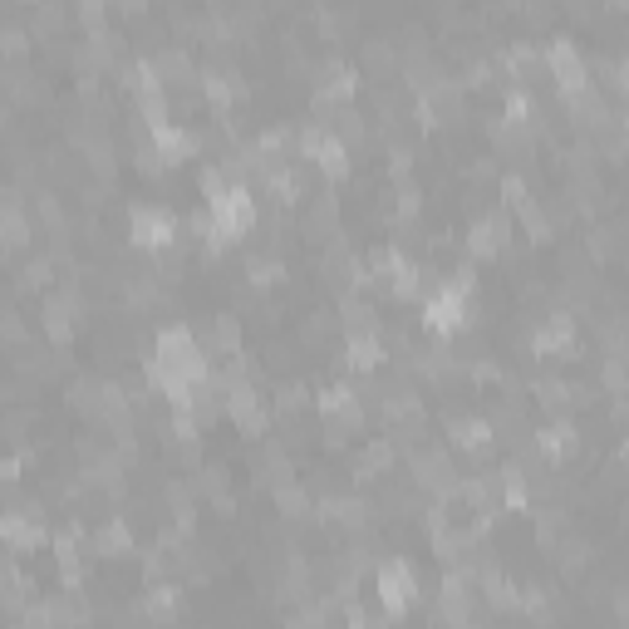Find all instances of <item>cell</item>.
<instances>
[{
	"label": "cell",
	"mask_w": 629,
	"mask_h": 629,
	"mask_svg": "<svg viewBox=\"0 0 629 629\" xmlns=\"http://www.w3.org/2000/svg\"><path fill=\"white\" fill-rule=\"evenodd\" d=\"M104 15H109V0H79V20L89 25V35L104 30Z\"/></svg>",
	"instance_id": "cell-29"
},
{
	"label": "cell",
	"mask_w": 629,
	"mask_h": 629,
	"mask_svg": "<svg viewBox=\"0 0 629 629\" xmlns=\"http://www.w3.org/2000/svg\"><path fill=\"white\" fill-rule=\"evenodd\" d=\"M20 477V462L10 458V462H0V482H15Z\"/></svg>",
	"instance_id": "cell-32"
},
{
	"label": "cell",
	"mask_w": 629,
	"mask_h": 629,
	"mask_svg": "<svg viewBox=\"0 0 629 629\" xmlns=\"http://www.w3.org/2000/svg\"><path fill=\"white\" fill-rule=\"evenodd\" d=\"M310 163H315V168L325 172L330 182H344V177L354 172V163H349V148H344V143H340V138H335V133H330V138L320 143V153H315Z\"/></svg>",
	"instance_id": "cell-16"
},
{
	"label": "cell",
	"mask_w": 629,
	"mask_h": 629,
	"mask_svg": "<svg viewBox=\"0 0 629 629\" xmlns=\"http://www.w3.org/2000/svg\"><path fill=\"white\" fill-rule=\"evenodd\" d=\"M207 212H212V251H222L227 241H241L246 231L256 227V197L246 192V187H227L222 197H212L207 202Z\"/></svg>",
	"instance_id": "cell-1"
},
{
	"label": "cell",
	"mask_w": 629,
	"mask_h": 629,
	"mask_svg": "<svg viewBox=\"0 0 629 629\" xmlns=\"http://www.w3.org/2000/svg\"><path fill=\"white\" fill-rule=\"evenodd\" d=\"M10 114H15V104H10V99H0V128H10Z\"/></svg>",
	"instance_id": "cell-33"
},
{
	"label": "cell",
	"mask_w": 629,
	"mask_h": 629,
	"mask_svg": "<svg viewBox=\"0 0 629 629\" xmlns=\"http://www.w3.org/2000/svg\"><path fill=\"white\" fill-rule=\"evenodd\" d=\"M143 620H172L177 615V590L172 585H153L148 595H143V610H138Z\"/></svg>",
	"instance_id": "cell-22"
},
{
	"label": "cell",
	"mask_w": 629,
	"mask_h": 629,
	"mask_svg": "<svg viewBox=\"0 0 629 629\" xmlns=\"http://www.w3.org/2000/svg\"><path fill=\"white\" fill-rule=\"evenodd\" d=\"M192 492L197 497H207V502H217V497H227L231 492V477H227V467H192Z\"/></svg>",
	"instance_id": "cell-19"
},
{
	"label": "cell",
	"mask_w": 629,
	"mask_h": 629,
	"mask_svg": "<svg viewBox=\"0 0 629 629\" xmlns=\"http://www.w3.org/2000/svg\"><path fill=\"white\" fill-rule=\"evenodd\" d=\"M35 222L50 231V241H69V217H64L55 192H35Z\"/></svg>",
	"instance_id": "cell-17"
},
{
	"label": "cell",
	"mask_w": 629,
	"mask_h": 629,
	"mask_svg": "<svg viewBox=\"0 0 629 629\" xmlns=\"http://www.w3.org/2000/svg\"><path fill=\"white\" fill-rule=\"evenodd\" d=\"M379 600H384V615H394L399 620L403 610H408V600H418V575L413 566L394 556V561H379Z\"/></svg>",
	"instance_id": "cell-4"
},
{
	"label": "cell",
	"mask_w": 629,
	"mask_h": 629,
	"mask_svg": "<svg viewBox=\"0 0 629 629\" xmlns=\"http://www.w3.org/2000/svg\"><path fill=\"white\" fill-rule=\"evenodd\" d=\"M335 310H310V320H305V330H300V344H310V349H320V344L335 335Z\"/></svg>",
	"instance_id": "cell-23"
},
{
	"label": "cell",
	"mask_w": 629,
	"mask_h": 629,
	"mask_svg": "<svg viewBox=\"0 0 629 629\" xmlns=\"http://www.w3.org/2000/svg\"><path fill=\"white\" fill-rule=\"evenodd\" d=\"M305 403H310V394H305L300 384H281V389H276V418L305 413Z\"/></svg>",
	"instance_id": "cell-25"
},
{
	"label": "cell",
	"mask_w": 629,
	"mask_h": 629,
	"mask_svg": "<svg viewBox=\"0 0 629 629\" xmlns=\"http://www.w3.org/2000/svg\"><path fill=\"white\" fill-rule=\"evenodd\" d=\"M148 64H153L163 89H197V64L187 59V50H158Z\"/></svg>",
	"instance_id": "cell-9"
},
{
	"label": "cell",
	"mask_w": 629,
	"mask_h": 629,
	"mask_svg": "<svg viewBox=\"0 0 629 629\" xmlns=\"http://www.w3.org/2000/svg\"><path fill=\"white\" fill-rule=\"evenodd\" d=\"M25 5H40V0H25Z\"/></svg>",
	"instance_id": "cell-34"
},
{
	"label": "cell",
	"mask_w": 629,
	"mask_h": 629,
	"mask_svg": "<svg viewBox=\"0 0 629 629\" xmlns=\"http://www.w3.org/2000/svg\"><path fill=\"white\" fill-rule=\"evenodd\" d=\"M25 428H30V413H5V418H0V433H5L10 443H20Z\"/></svg>",
	"instance_id": "cell-30"
},
{
	"label": "cell",
	"mask_w": 629,
	"mask_h": 629,
	"mask_svg": "<svg viewBox=\"0 0 629 629\" xmlns=\"http://www.w3.org/2000/svg\"><path fill=\"white\" fill-rule=\"evenodd\" d=\"M467 251H472L477 261H492V256H502V251H497V241H492L487 217H477V222H472V231H467Z\"/></svg>",
	"instance_id": "cell-24"
},
{
	"label": "cell",
	"mask_w": 629,
	"mask_h": 629,
	"mask_svg": "<svg viewBox=\"0 0 629 629\" xmlns=\"http://www.w3.org/2000/svg\"><path fill=\"white\" fill-rule=\"evenodd\" d=\"M600 379H605V389H610V394H625V354H605Z\"/></svg>",
	"instance_id": "cell-27"
},
{
	"label": "cell",
	"mask_w": 629,
	"mask_h": 629,
	"mask_svg": "<svg viewBox=\"0 0 629 629\" xmlns=\"http://www.w3.org/2000/svg\"><path fill=\"white\" fill-rule=\"evenodd\" d=\"M418 114L428 128H443V123H462L467 118V104H462V84L453 79H438L428 94H418Z\"/></svg>",
	"instance_id": "cell-5"
},
{
	"label": "cell",
	"mask_w": 629,
	"mask_h": 629,
	"mask_svg": "<svg viewBox=\"0 0 629 629\" xmlns=\"http://www.w3.org/2000/svg\"><path fill=\"white\" fill-rule=\"evenodd\" d=\"M99 399H104V384H99V379H89V374H84V379H74V384H69V394H64V403H69L74 413H84V418H94V413H99Z\"/></svg>",
	"instance_id": "cell-18"
},
{
	"label": "cell",
	"mask_w": 629,
	"mask_h": 629,
	"mask_svg": "<svg viewBox=\"0 0 629 629\" xmlns=\"http://www.w3.org/2000/svg\"><path fill=\"white\" fill-rule=\"evenodd\" d=\"M546 74L556 79L561 94H571V89H580V84H590V64L580 59V50H575L571 40H551V50H546Z\"/></svg>",
	"instance_id": "cell-7"
},
{
	"label": "cell",
	"mask_w": 629,
	"mask_h": 629,
	"mask_svg": "<svg viewBox=\"0 0 629 629\" xmlns=\"http://www.w3.org/2000/svg\"><path fill=\"white\" fill-rule=\"evenodd\" d=\"M300 236H305L310 246H330L335 236H344V227H340V197H335V192H320V197L305 207V217H300Z\"/></svg>",
	"instance_id": "cell-6"
},
{
	"label": "cell",
	"mask_w": 629,
	"mask_h": 629,
	"mask_svg": "<svg viewBox=\"0 0 629 629\" xmlns=\"http://www.w3.org/2000/svg\"><path fill=\"white\" fill-rule=\"evenodd\" d=\"M408 482L418 487V492H433L438 502H453V487H458V467H453V453L448 448H413L408 453Z\"/></svg>",
	"instance_id": "cell-2"
},
{
	"label": "cell",
	"mask_w": 629,
	"mask_h": 629,
	"mask_svg": "<svg viewBox=\"0 0 629 629\" xmlns=\"http://www.w3.org/2000/svg\"><path fill=\"white\" fill-rule=\"evenodd\" d=\"M128 236H133V246H143V251H168L172 236H177V222H172L168 207L138 202V207H128Z\"/></svg>",
	"instance_id": "cell-3"
},
{
	"label": "cell",
	"mask_w": 629,
	"mask_h": 629,
	"mask_svg": "<svg viewBox=\"0 0 629 629\" xmlns=\"http://www.w3.org/2000/svg\"><path fill=\"white\" fill-rule=\"evenodd\" d=\"M50 276H55V261H50V256H40V261H30V266L20 271V290L50 286Z\"/></svg>",
	"instance_id": "cell-26"
},
{
	"label": "cell",
	"mask_w": 629,
	"mask_h": 629,
	"mask_svg": "<svg viewBox=\"0 0 629 629\" xmlns=\"http://www.w3.org/2000/svg\"><path fill=\"white\" fill-rule=\"evenodd\" d=\"M246 281H251V290H271L286 281V266H281V256L271 261V256H251L246 261Z\"/></svg>",
	"instance_id": "cell-20"
},
{
	"label": "cell",
	"mask_w": 629,
	"mask_h": 629,
	"mask_svg": "<svg viewBox=\"0 0 629 629\" xmlns=\"http://www.w3.org/2000/svg\"><path fill=\"white\" fill-rule=\"evenodd\" d=\"M30 55V35L25 30H0V59H25Z\"/></svg>",
	"instance_id": "cell-28"
},
{
	"label": "cell",
	"mask_w": 629,
	"mask_h": 629,
	"mask_svg": "<svg viewBox=\"0 0 629 629\" xmlns=\"http://www.w3.org/2000/svg\"><path fill=\"white\" fill-rule=\"evenodd\" d=\"M585 256L590 261H620L625 256V227L620 222H605L585 236Z\"/></svg>",
	"instance_id": "cell-15"
},
{
	"label": "cell",
	"mask_w": 629,
	"mask_h": 629,
	"mask_svg": "<svg viewBox=\"0 0 629 629\" xmlns=\"http://www.w3.org/2000/svg\"><path fill=\"white\" fill-rule=\"evenodd\" d=\"M394 462H399V448H394L389 438H374V443L359 448V458H354V477H359V482H379V477L394 472Z\"/></svg>",
	"instance_id": "cell-10"
},
{
	"label": "cell",
	"mask_w": 629,
	"mask_h": 629,
	"mask_svg": "<svg viewBox=\"0 0 629 629\" xmlns=\"http://www.w3.org/2000/svg\"><path fill=\"white\" fill-rule=\"evenodd\" d=\"M403 69L399 45L394 40H364L359 45V79H374V84H389Z\"/></svg>",
	"instance_id": "cell-8"
},
{
	"label": "cell",
	"mask_w": 629,
	"mask_h": 629,
	"mask_svg": "<svg viewBox=\"0 0 629 629\" xmlns=\"http://www.w3.org/2000/svg\"><path fill=\"white\" fill-rule=\"evenodd\" d=\"M271 497H276V512L286 516V521H310L315 516V492L305 487V482H281V487H271Z\"/></svg>",
	"instance_id": "cell-13"
},
{
	"label": "cell",
	"mask_w": 629,
	"mask_h": 629,
	"mask_svg": "<svg viewBox=\"0 0 629 629\" xmlns=\"http://www.w3.org/2000/svg\"><path fill=\"white\" fill-rule=\"evenodd\" d=\"M94 556H104V561H118V556H133V526L114 516V521H104L99 531H94Z\"/></svg>",
	"instance_id": "cell-12"
},
{
	"label": "cell",
	"mask_w": 629,
	"mask_h": 629,
	"mask_svg": "<svg viewBox=\"0 0 629 629\" xmlns=\"http://www.w3.org/2000/svg\"><path fill=\"white\" fill-rule=\"evenodd\" d=\"M448 443H453L458 453L482 458V453L492 448V428H487V418H448Z\"/></svg>",
	"instance_id": "cell-11"
},
{
	"label": "cell",
	"mask_w": 629,
	"mask_h": 629,
	"mask_svg": "<svg viewBox=\"0 0 629 629\" xmlns=\"http://www.w3.org/2000/svg\"><path fill=\"white\" fill-rule=\"evenodd\" d=\"M64 30H69V10H64L59 0H40V5H35V20H30V35H35L40 45H50V40H64Z\"/></svg>",
	"instance_id": "cell-14"
},
{
	"label": "cell",
	"mask_w": 629,
	"mask_h": 629,
	"mask_svg": "<svg viewBox=\"0 0 629 629\" xmlns=\"http://www.w3.org/2000/svg\"><path fill=\"white\" fill-rule=\"evenodd\" d=\"M114 10H123V15H143L148 10V0H109Z\"/></svg>",
	"instance_id": "cell-31"
},
{
	"label": "cell",
	"mask_w": 629,
	"mask_h": 629,
	"mask_svg": "<svg viewBox=\"0 0 629 629\" xmlns=\"http://www.w3.org/2000/svg\"><path fill=\"white\" fill-rule=\"evenodd\" d=\"M536 403L546 413H571V384L566 379H536Z\"/></svg>",
	"instance_id": "cell-21"
}]
</instances>
